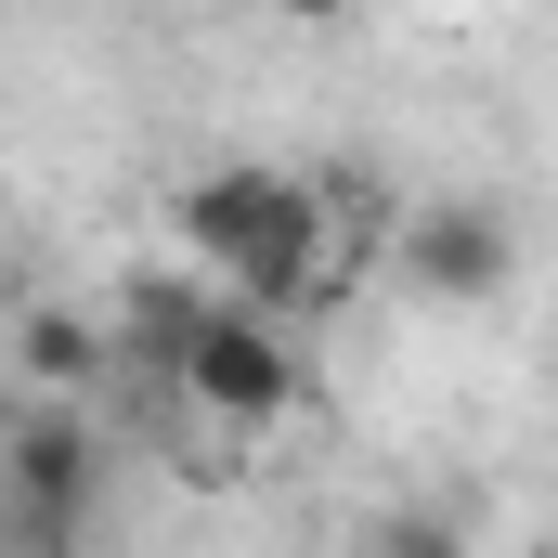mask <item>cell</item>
I'll return each mask as SVG.
<instances>
[{
	"label": "cell",
	"mask_w": 558,
	"mask_h": 558,
	"mask_svg": "<svg viewBox=\"0 0 558 558\" xmlns=\"http://www.w3.org/2000/svg\"><path fill=\"white\" fill-rule=\"evenodd\" d=\"M182 247L208 260V299L274 325L286 299L325 286V208H312L299 169H195L182 182Z\"/></svg>",
	"instance_id": "6da1fadb"
},
{
	"label": "cell",
	"mask_w": 558,
	"mask_h": 558,
	"mask_svg": "<svg viewBox=\"0 0 558 558\" xmlns=\"http://www.w3.org/2000/svg\"><path fill=\"white\" fill-rule=\"evenodd\" d=\"M169 390L195 403V416H221V428H286L299 416V351H286V325H260V312H234V299H208L195 312V338L169 351Z\"/></svg>",
	"instance_id": "7a4b0ae2"
},
{
	"label": "cell",
	"mask_w": 558,
	"mask_h": 558,
	"mask_svg": "<svg viewBox=\"0 0 558 558\" xmlns=\"http://www.w3.org/2000/svg\"><path fill=\"white\" fill-rule=\"evenodd\" d=\"M507 274H520V221H507L494 195H441V208H416V221H403V286H416V299H441V312L507 299Z\"/></svg>",
	"instance_id": "3957f363"
},
{
	"label": "cell",
	"mask_w": 558,
	"mask_h": 558,
	"mask_svg": "<svg viewBox=\"0 0 558 558\" xmlns=\"http://www.w3.org/2000/svg\"><path fill=\"white\" fill-rule=\"evenodd\" d=\"M13 364H26V390H39V403H65V390H92V364H105V325H92V312H26Z\"/></svg>",
	"instance_id": "277c9868"
},
{
	"label": "cell",
	"mask_w": 558,
	"mask_h": 558,
	"mask_svg": "<svg viewBox=\"0 0 558 558\" xmlns=\"http://www.w3.org/2000/svg\"><path fill=\"white\" fill-rule=\"evenodd\" d=\"M118 312H131V351H156V364H169V351L195 338V312H208V286H182V274H143L131 299H118Z\"/></svg>",
	"instance_id": "5b68a950"
},
{
	"label": "cell",
	"mask_w": 558,
	"mask_h": 558,
	"mask_svg": "<svg viewBox=\"0 0 558 558\" xmlns=\"http://www.w3.org/2000/svg\"><path fill=\"white\" fill-rule=\"evenodd\" d=\"M377 558H468V533H454L441 507H390V520H377Z\"/></svg>",
	"instance_id": "8992f818"
},
{
	"label": "cell",
	"mask_w": 558,
	"mask_h": 558,
	"mask_svg": "<svg viewBox=\"0 0 558 558\" xmlns=\"http://www.w3.org/2000/svg\"><path fill=\"white\" fill-rule=\"evenodd\" d=\"M0 441H13V390H0Z\"/></svg>",
	"instance_id": "52a82bcc"
}]
</instances>
